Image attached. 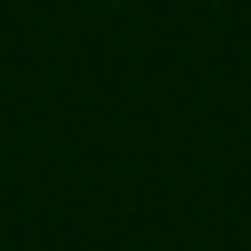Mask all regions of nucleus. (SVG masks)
I'll return each instance as SVG.
<instances>
[]
</instances>
